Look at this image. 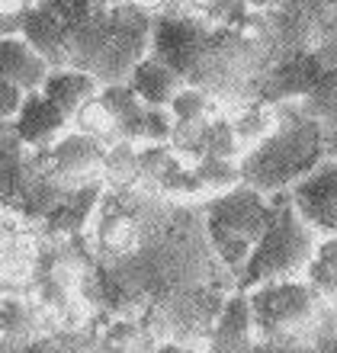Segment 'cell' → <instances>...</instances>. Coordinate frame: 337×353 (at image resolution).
I'll use <instances>...</instances> for the list:
<instances>
[{"instance_id":"5b68a950","label":"cell","mask_w":337,"mask_h":353,"mask_svg":"<svg viewBox=\"0 0 337 353\" xmlns=\"http://www.w3.org/2000/svg\"><path fill=\"white\" fill-rule=\"evenodd\" d=\"M42 158H45L48 176H52L65 193L103 183L106 145L90 139V135H81V132L71 129L58 145L42 151Z\"/></svg>"},{"instance_id":"3957f363","label":"cell","mask_w":337,"mask_h":353,"mask_svg":"<svg viewBox=\"0 0 337 353\" xmlns=\"http://www.w3.org/2000/svg\"><path fill=\"white\" fill-rule=\"evenodd\" d=\"M273 212H276V196H263L261 190H254L247 183L203 203L209 244L234 279L241 276L254 248L261 244L263 232L270 228Z\"/></svg>"},{"instance_id":"8fae6325","label":"cell","mask_w":337,"mask_h":353,"mask_svg":"<svg viewBox=\"0 0 337 353\" xmlns=\"http://www.w3.org/2000/svg\"><path fill=\"white\" fill-rule=\"evenodd\" d=\"M100 90H103V84H100L94 74L77 71V68H65V71H52L39 93L55 103L68 119H74V112L81 110L87 100L100 97Z\"/></svg>"},{"instance_id":"d6986e66","label":"cell","mask_w":337,"mask_h":353,"mask_svg":"<svg viewBox=\"0 0 337 353\" xmlns=\"http://www.w3.org/2000/svg\"><path fill=\"white\" fill-rule=\"evenodd\" d=\"M222 106L225 103L218 100V97H212L209 90L187 84L177 93V100L170 103L167 110L177 122H199V119H218V116H225Z\"/></svg>"},{"instance_id":"6da1fadb","label":"cell","mask_w":337,"mask_h":353,"mask_svg":"<svg viewBox=\"0 0 337 353\" xmlns=\"http://www.w3.org/2000/svg\"><path fill=\"white\" fill-rule=\"evenodd\" d=\"M321 161H328V125L305 116L299 103H286L276 132L241 158V180L263 196H280Z\"/></svg>"},{"instance_id":"7c38bea8","label":"cell","mask_w":337,"mask_h":353,"mask_svg":"<svg viewBox=\"0 0 337 353\" xmlns=\"http://www.w3.org/2000/svg\"><path fill=\"white\" fill-rule=\"evenodd\" d=\"M96 344L100 353H154L161 341L141 318L119 315L106 318V325L96 327Z\"/></svg>"},{"instance_id":"e0dca14e","label":"cell","mask_w":337,"mask_h":353,"mask_svg":"<svg viewBox=\"0 0 337 353\" xmlns=\"http://www.w3.org/2000/svg\"><path fill=\"white\" fill-rule=\"evenodd\" d=\"M305 279L331 308L337 305V234H328L318 241V251L312 257Z\"/></svg>"},{"instance_id":"8992f818","label":"cell","mask_w":337,"mask_h":353,"mask_svg":"<svg viewBox=\"0 0 337 353\" xmlns=\"http://www.w3.org/2000/svg\"><path fill=\"white\" fill-rule=\"evenodd\" d=\"M286 196L296 205V212L321 238L337 234V161L334 158L321 161L318 168L312 170L309 176H302Z\"/></svg>"},{"instance_id":"ba28073f","label":"cell","mask_w":337,"mask_h":353,"mask_svg":"<svg viewBox=\"0 0 337 353\" xmlns=\"http://www.w3.org/2000/svg\"><path fill=\"white\" fill-rule=\"evenodd\" d=\"M13 125H17V135L26 145V151H48L74 129L65 112L42 93H29L26 103H23V112L17 116Z\"/></svg>"},{"instance_id":"4316f807","label":"cell","mask_w":337,"mask_h":353,"mask_svg":"<svg viewBox=\"0 0 337 353\" xmlns=\"http://www.w3.org/2000/svg\"><path fill=\"white\" fill-rule=\"evenodd\" d=\"M318 347H321V353H337V337H321Z\"/></svg>"},{"instance_id":"ac0fdd59","label":"cell","mask_w":337,"mask_h":353,"mask_svg":"<svg viewBox=\"0 0 337 353\" xmlns=\"http://www.w3.org/2000/svg\"><path fill=\"white\" fill-rule=\"evenodd\" d=\"M193 174H196L199 193L203 199H212L218 193H228L234 186H241V164L238 161H222V158H203L193 164Z\"/></svg>"},{"instance_id":"603a6c76","label":"cell","mask_w":337,"mask_h":353,"mask_svg":"<svg viewBox=\"0 0 337 353\" xmlns=\"http://www.w3.org/2000/svg\"><path fill=\"white\" fill-rule=\"evenodd\" d=\"M29 93L19 90L17 84L10 81H0V122H17V116L23 112V103H26Z\"/></svg>"},{"instance_id":"44dd1931","label":"cell","mask_w":337,"mask_h":353,"mask_svg":"<svg viewBox=\"0 0 337 353\" xmlns=\"http://www.w3.org/2000/svg\"><path fill=\"white\" fill-rule=\"evenodd\" d=\"M299 106L305 116L325 122V125L337 119V61L328 65V71L321 74V81L312 87V93L299 103Z\"/></svg>"},{"instance_id":"52a82bcc","label":"cell","mask_w":337,"mask_h":353,"mask_svg":"<svg viewBox=\"0 0 337 353\" xmlns=\"http://www.w3.org/2000/svg\"><path fill=\"white\" fill-rule=\"evenodd\" d=\"M257 344H261V337H257V327H254L247 292L234 289L228 302L222 305V312H218L212 331H209L203 353H254Z\"/></svg>"},{"instance_id":"9c48e42d","label":"cell","mask_w":337,"mask_h":353,"mask_svg":"<svg viewBox=\"0 0 337 353\" xmlns=\"http://www.w3.org/2000/svg\"><path fill=\"white\" fill-rule=\"evenodd\" d=\"M48 74L52 65L23 36L0 39V81H10L26 93H39Z\"/></svg>"},{"instance_id":"7402d4cb","label":"cell","mask_w":337,"mask_h":353,"mask_svg":"<svg viewBox=\"0 0 337 353\" xmlns=\"http://www.w3.org/2000/svg\"><path fill=\"white\" fill-rule=\"evenodd\" d=\"M26 154V145L19 141L13 122H0V174H7L13 164H19Z\"/></svg>"},{"instance_id":"2e32d148","label":"cell","mask_w":337,"mask_h":353,"mask_svg":"<svg viewBox=\"0 0 337 353\" xmlns=\"http://www.w3.org/2000/svg\"><path fill=\"white\" fill-rule=\"evenodd\" d=\"M71 125H74V132H81V135H90V139L103 141L106 148H110V145H116V141H122L119 122H116V116H112V110H110V103H106L103 97L87 100L84 106L74 112Z\"/></svg>"},{"instance_id":"5bb4252c","label":"cell","mask_w":337,"mask_h":353,"mask_svg":"<svg viewBox=\"0 0 337 353\" xmlns=\"http://www.w3.org/2000/svg\"><path fill=\"white\" fill-rule=\"evenodd\" d=\"M103 186L110 193H135L141 190V145L116 141L106 148Z\"/></svg>"},{"instance_id":"4fadbf2b","label":"cell","mask_w":337,"mask_h":353,"mask_svg":"<svg viewBox=\"0 0 337 353\" xmlns=\"http://www.w3.org/2000/svg\"><path fill=\"white\" fill-rule=\"evenodd\" d=\"M100 97L110 103L112 116H116V122H119L122 141L145 145V129H148V116H151L148 103L141 100L129 84H106L103 90H100Z\"/></svg>"},{"instance_id":"30bf717a","label":"cell","mask_w":337,"mask_h":353,"mask_svg":"<svg viewBox=\"0 0 337 353\" xmlns=\"http://www.w3.org/2000/svg\"><path fill=\"white\" fill-rule=\"evenodd\" d=\"M125 84L139 93L148 106L167 110L170 103L177 100V93L187 87V77L180 74V71H174L170 65H164L161 58L148 55L145 61H139V68L132 71V77L125 81Z\"/></svg>"},{"instance_id":"277c9868","label":"cell","mask_w":337,"mask_h":353,"mask_svg":"<svg viewBox=\"0 0 337 353\" xmlns=\"http://www.w3.org/2000/svg\"><path fill=\"white\" fill-rule=\"evenodd\" d=\"M321 234L312 228L296 205L289 203V196H276V212H273L270 228L263 232L261 244L254 248L247 267L238 276V289L251 292L267 283H283V279H305L309 263L318 251Z\"/></svg>"},{"instance_id":"9a60e30c","label":"cell","mask_w":337,"mask_h":353,"mask_svg":"<svg viewBox=\"0 0 337 353\" xmlns=\"http://www.w3.org/2000/svg\"><path fill=\"white\" fill-rule=\"evenodd\" d=\"M232 119V129L241 141V151L247 154L251 148H257L261 141H267L280 125V106H270V103H244L241 112L228 116Z\"/></svg>"},{"instance_id":"ffe728a7","label":"cell","mask_w":337,"mask_h":353,"mask_svg":"<svg viewBox=\"0 0 337 353\" xmlns=\"http://www.w3.org/2000/svg\"><path fill=\"white\" fill-rule=\"evenodd\" d=\"M13 353H100L96 331H48Z\"/></svg>"},{"instance_id":"83f0119b","label":"cell","mask_w":337,"mask_h":353,"mask_svg":"<svg viewBox=\"0 0 337 353\" xmlns=\"http://www.w3.org/2000/svg\"><path fill=\"white\" fill-rule=\"evenodd\" d=\"M26 3H29V7H36V3H39V0H26Z\"/></svg>"},{"instance_id":"7a4b0ae2","label":"cell","mask_w":337,"mask_h":353,"mask_svg":"<svg viewBox=\"0 0 337 353\" xmlns=\"http://www.w3.org/2000/svg\"><path fill=\"white\" fill-rule=\"evenodd\" d=\"M261 344H318L328 334L331 305L309 279H283L247 292Z\"/></svg>"},{"instance_id":"d4e9b609","label":"cell","mask_w":337,"mask_h":353,"mask_svg":"<svg viewBox=\"0 0 337 353\" xmlns=\"http://www.w3.org/2000/svg\"><path fill=\"white\" fill-rule=\"evenodd\" d=\"M122 3H129L132 10H139V13H148V17H164L170 7V0H122Z\"/></svg>"},{"instance_id":"cb8c5ba5","label":"cell","mask_w":337,"mask_h":353,"mask_svg":"<svg viewBox=\"0 0 337 353\" xmlns=\"http://www.w3.org/2000/svg\"><path fill=\"white\" fill-rule=\"evenodd\" d=\"M254 353H321L318 344H257Z\"/></svg>"},{"instance_id":"484cf974","label":"cell","mask_w":337,"mask_h":353,"mask_svg":"<svg viewBox=\"0 0 337 353\" xmlns=\"http://www.w3.org/2000/svg\"><path fill=\"white\" fill-rule=\"evenodd\" d=\"M154 353H203V347L193 344H180V341H161Z\"/></svg>"}]
</instances>
